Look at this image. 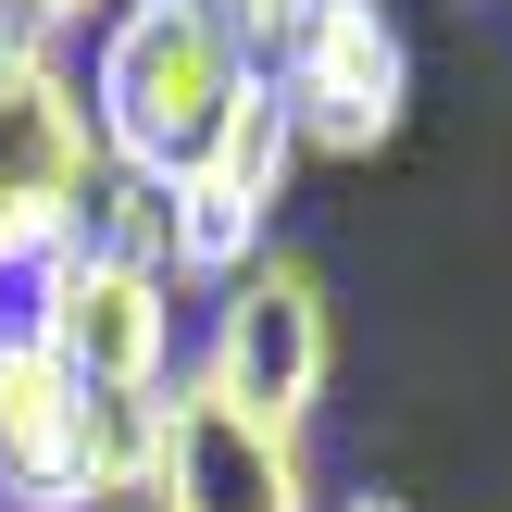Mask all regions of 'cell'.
<instances>
[{"instance_id": "cell-1", "label": "cell", "mask_w": 512, "mask_h": 512, "mask_svg": "<svg viewBox=\"0 0 512 512\" xmlns=\"http://www.w3.org/2000/svg\"><path fill=\"white\" fill-rule=\"evenodd\" d=\"M238 88H250V50H238V25L213 0H113L100 63H88V125L113 150V175L175 188L213 150V125H225Z\"/></svg>"}, {"instance_id": "cell-2", "label": "cell", "mask_w": 512, "mask_h": 512, "mask_svg": "<svg viewBox=\"0 0 512 512\" xmlns=\"http://www.w3.org/2000/svg\"><path fill=\"white\" fill-rule=\"evenodd\" d=\"M113 175L88 100H75L63 50L38 38L25 13H0V288L38 300V263L63 238H88V200Z\"/></svg>"}, {"instance_id": "cell-3", "label": "cell", "mask_w": 512, "mask_h": 512, "mask_svg": "<svg viewBox=\"0 0 512 512\" xmlns=\"http://www.w3.org/2000/svg\"><path fill=\"white\" fill-rule=\"evenodd\" d=\"M275 100H288L300 150L325 163H375L413 113V38H400L388 0H313L300 38L275 50Z\"/></svg>"}, {"instance_id": "cell-4", "label": "cell", "mask_w": 512, "mask_h": 512, "mask_svg": "<svg viewBox=\"0 0 512 512\" xmlns=\"http://www.w3.org/2000/svg\"><path fill=\"white\" fill-rule=\"evenodd\" d=\"M200 375H213L238 413H263V425H288V438H300V413H313L325 375H338V313H325V275L300 263V250H263V263L225 288Z\"/></svg>"}, {"instance_id": "cell-5", "label": "cell", "mask_w": 512, "mask_h": 512, "mask_svg": "<svg viewBox=\"0 0 512 512\" xmlns=\"http://www.w3.org/2000/svg\"><path fill=\"white\" fill-rule=\"evenodd\" d=\"M25 338H38L75 388H163V363H175V288L150 263H113V250L63 238L38 263Z\"/></svg>"}, {"instance_id": "cell-6", "label": "cell", "mask_w": 512, "mask_h": 512, "mask_svg": "<svg viewBox=\"0 0 512 512\" xmlns=\"http://www.w3.org/2000/svg\"><path fill=\"white\" fill-rule=\"evenodd\" d=\"M150 512H313V463L288 425L238 413L213 375L163 388V463H150Z\"/></svg>"}, {"instance_id": "cell-7", "label": "cell", "mask_w": 512, "mask_h": 512, "mask_svg": "<svg viewBox=\"0 0 512 512\" xmlns=\"http://www.w3.org/2000/svg\"><path fill=\"white\" fill-rule=\"evenodd\" d=\"M75 388L38 338H0V512H75Z\"/></svg>"}, {"instance_id": "cell-8", "label": "cell", "mask_w": 512, "mask_h": 512, "mask_svg": "<svg viewBox=\"0 0 512 512\" xmlns=\"http://www.w3.org/2000/svg\"><path fill=\"white\" fill-rule=\"evenodd\" d=\"M163 463V388H88L75 413V512H150Z\"/></svg>"}, {"instance_id": "cell-9", "label": "cell", "mask_w": 512, "mask_h": 512, "mask_svg": "<svg viewBox=\"0 0 512 512\" xmlns=\"http://www.w3.org/2000/svg\"><path fill=\"white\" fill-rule=\"evenodd\" d=\"M263 225L275 213H250L238 188H225V175H175L163 188V275H200V288H238L250 263H263Z\"/></svg>"}, {"instance_id": "cell-10", "label": "cell", "mask_w": 512, "mask_h": 512, "mask_svg": "<svg viewBox=\"0 0 512 512\" xmlns=\"http://www.w3.org/2000/svg\"><path fill=\"white\" fill-rule=\"evenodd\" d=\"M288 163H300V125H288V100H275V75H250V88L225 100V125H213V150H200V175H225L250 213H275V200H288Z\"/></svg>"}, {"instance_id": "cell-11", "label": "cell", "mask_w": 512, "mask_h": 512, "mask_svg": "<svg viewBox=\"0 0 512 512\" xmlns=\"http://www.w3.org/2000/svg\"><path fill=\"white\" fill-rule=\"evenodd\" d=\"M225 25H238V50H288L300 38V13H313V0H213Z\"/></svg>"}, {"instance_id": "cell-12", "label": "cell", "mask_w": 512, "mask_h": 512, "mask_svg": "<svg viewBox=\"0 0 512 512\" xmlns=\"http://www.w3.org/2000/svg\"><path fill=\"white\" fill-rule=\"evenodd\" d=\"M0 13H25V25L50 38V25H88V13H113V0H0Z\"/></svg>"}, {"instance_id": "cell-13", "label": "cell", "mask_w": 512, "mask_h": 512, "mask_svg": "<svg viewBox=\"0 0 512 512\" xmlns=\"http://www.w3.org/2000/svg\"><path fill=\"white\" fill-rule=\"evenodd\" d=\"M338 512H413V500H388V488H363V500H338Z\"/></svg>"}]
</instances>
